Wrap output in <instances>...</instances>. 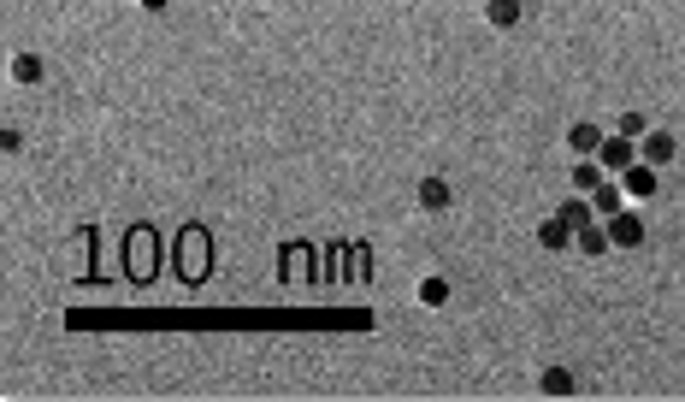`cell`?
I'll return each mask as SVG.
<instances>
[{
    "label": "cell",
    "instance_id": "52a82bcc",
    "mask_svg": "<svg viewBox=\"0 0 685 402\" xmlns=\"http://www.w3.org/2000/svg\"><path fill=\"white\" fill-rule=\"evenodd\" d=\"M414 201H420L426 213H449V207H455V184H449V178H437V172H426V178H420V190H414Z\"/></svg>",
    "mask_w": 685,
    "mask_h": 402
},
{
    "label": "cell",
    "instance_id": "2e32d148",
    "mask_svg": "<svg viewBox=\"0 0 685 402\" xmlns=\"http://www.w3.org/2000/svg\"><path fill=\"white\" fill-rule=\"evenodd\" d=\"M609 178H615V172H603V160H573V190H585V196H591V190H597V184H609Z\"/></svg>",
    "mask_w": 685,
    "mask_h": 402
},
{
    "label": "cell",
    "instance_id": "8fae6325",
    "mask_svg": "<svg viewBox=\"0 0 685 402\" xmlns=\"http://www.w3.org/2000/svg\"><path fill=\"white\" fill-rule=\"evenodd\" d=\"M579 391V373L573 367H544L538 373V397H573Z\"/></svg>",
    "mask_w": 685,
    "mask_h": 402
},
{
    "label": "cell",
    "instance_id": "8992f818",
    "mask_svg": "<svg viewBox=\"0 0 685 402\" xmlns=\"http://www.w3.org/2000/svg\"><path fill=\"white\" fill-rule=\"evenodd\" d=\"M603 125H591V119H579V125H567V154L573 160H597V148H603Z\"/></svg>",
    "mask_w": 685,
    "mask_h": 402
},
{
    "label": "cell",
    "instance_id": "9a60e30c",
    "mask_svg": "<svg viewBox=\"0 0 685 402\" xmlns=\"http://www.w3.org/2000/svg\"><path fill=\"white\" fill-rule=\"evenodd\" d=\"M414 296H420V308H449V296H455V290H449V278H443V272H426Z\"/></svg>",
    "mask_w": 685,
    "mask_h": 402
},
{
    "label": "cell",
    "instance_id": "ba28073f",
    "mask_svg": "<svg viewBox=\"0 0 685 402\" xmlns=\"http://www.w3.org/2000/svg\"><path fill=\"white\" fill-rule=\"evenodd\" d=\"M573 243H579V231H573V225H567L561 213H550V219L538 225V249H550V255H561V249H573Z\"/></svg>",
    "mask_w": 685,
    "mask_h": 402
},
{
    "label": "cell",
    "instance_id": "ffe728a7",
    "mask_svg": "<svg viewBox=\"0 0 685 402\" xmlns=\"http://www.w3.org/2000/svg\"><path fill=\"white\" fill-rule=\"evenodd\" d=\"M136 6H142V12H154V18H160V12H166V6H172V0H136Z\"/></svg>",
    "mask_w": 685,
    "mask_h": 402
},
{
    "label": "cell",
    "instance_id": "277c9868",
    "mask_svg": "<svg viewBox=\"0 0 685 402\" xmlns=\"http://www.w3.org/2000/svg\"><path fill=\"white\" fill-rule=\"evenodd\" d=\"M597 160H603V172H615V178H621L626 166H638V142H632V136H603V148H597Z\"/></svg>",
    "mask_w": 685,
    "mask_h": 402
},
{
    "label": "cell",
    "instance_id": "5b68a950",
    "mask_svg": "<svg viewBox=\"0 0 685 402\" xmlns=\"http://www.w3.org/2000/svg\"><path fill=\"white\" fill-rule=\"evenodd\" d=\"M603 225H609V243H615V249H626V255H632V249H644V237H650L638 213H615V219H603Z\"/></svg>",
    "mask_w": 685,
    "mask_h": 402
},
{
    "label": "cell",
    "instance_id": "7c38bea8",
    "mask_svg": "<svg viewBox=\"0 0 685 402\" xmlns=\"http://www.w3.org/2000/svg\"><path fill=\"white\" fill-rule=\"evenodd\" d=\"M6 77H12L18 89H30V83L48 77V66H42V54H12V60H6Z\"/></svg>",
    "mask_w": 685,
    "mask_h": 402
},
{
    "label": "cell",
    "instance_id": "9c48e42d",
    "mask_svg": "<svg viewBox=\"0 0 685 402\" xmlns=\"http://www.w3.org/2000/svg\"><path fill=\"white\" fill-rule=\"evenodd\" d=\"M520 18H526V0H485V24L491 30H520Z\"/></svg>",
    "mask_w": 685,
    "mask_h": 402
},
{
    "label": "cell",
    "instance_id": "ac0fdd59",
    "mask_svg": "<svg viewBox=\"0 0 685 402\" xmlns=\"http://www.w3.org/2000/svg\"><path fill=\"white\" fill-rule=\"evenodd\" d=\"M615 131H621V136H632V142H638V136L650 131V119H644V113H638V107H626L621 119H615Z\"/></svg>",
    "mask_w": 685,
    "mask_h": 402
},
{
    "label": "cell",
    "instance_id": "4fadbf2b",
    "mask_svg": "<svg viewBox=\"0 0 685 402\" xmlns=\"http://www.w3.org/2000/svg\"><path fill=\"white\" fill-rule=\"evenodd\" d=\"M621 184H626V196H632V201H650V196H656V166H644V160H638V166H626Z\"/></svg>",
    "mask_w": 685,
    "mask_h": 402
},
{
    "label": "cell",
    "instance_id": "e0dca14e",
    "mask_svg": "<svg viewBox=\"0 0 685 402\" xmlns=\"http://www.w3.org/2000/svg\"><path fill=\"white\" fill-rule=\"evenodd\" d=\"M573 249H579V255H591V261H597V255H609V249H615V243H609V225H603V219H597V225H585Z\"/></svg>",
    "mask_w": 685,
    "mask_h": 402
},
{
    "label": "cell",
    "instance_id": "6da1fadb",
    "mask_svg": "<svg viewBox=\"0 0 685 402\" xmlns=\"http://www.w3.org/2000/svg\"><path fill=\"white\" fill-rule=\"evenodd\" d=\"M172 267H178V278H184V284H201V278H207V267H213V249H207V237H201V231H184V237H178V249H172Z\"/></svg>",
    "mask_w": 685,
    "mask_h": 402
},
{
    "label": "cell",
    "instance_id": "5bb4252c",
    "mask_svg": "<svg viewBox=\"0 0 685 402\" xmlns=\"http://www.w3.org/2000/svg\"><path fill=\"white\" fill-rule=\"evenodd\" d=\"M125 267H130V278H136V284H142V278L154 272V249H148V231H136V237H130V249H125Z\"/></svg>",
    "mask_w": 685,
    "mask_h": 402
},
{
    "label": "cell",
    "instance_id": "d6986e66",
    "mask_svg": "<svg viewBox=\"0 0 685 402\" xmlns=\"http://www.w3.org/2000/svg\"><path fill=\"white\" fill-rule=\"evenodd\" d=\"M0 154H24V131H18V125L0 131Z\"/></svg>",
    "mask_w": 685,
    "mask_h": 402
},
{
    "label": "cell",
    "instance_id": "30bf717a",
    "mask_svg": "<svg viewBox=\"0 0 685 402\" xmlns=\"http://www.w3.org/2000/svg\"><path fill=\"white\" fill-rule=\"evenodd\" d=\"M591 207H597V219H615V213H626V184H621V178L597 184V190H591Z\"/></svg>",
    "mask_w": 685,
    "mask_h": 402
},
{
    "label": "cell",
    "instance_id": "3957f363",
    "mask_svg": "<svg viewBox=\"0 0 685 402\" xmlns=\"http://www.w3.org/2000/svg\"><path fill=\"white\" fill-rule=\"evenodd\" d=\"M95 243H101L95 225H77V231H71V249H65V272H71V278H89V272H95Z\"/></svg>",
    "mask_w": 685,
    "mask_h": 402
},
{
    "label": "cell",
    "instance_id": "7a4b0ae2",
    "mask_svg": "<svg viewBox=\"0 0 685 402\" xmlns=\"http://www.w3.org/2000/svg\"><path fill=\"white\" fill-rule=\"evenodd\" d=\"M638 160H644V166H656V172H662V166H674V160H680V136L650 125V131L638 136Z\"/></svg>",
    "mask_w": 685,
    "mask_h": 402
}]
</instances>
